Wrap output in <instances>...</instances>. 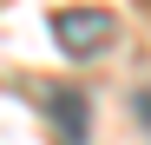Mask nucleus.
<instances>
[{
  "label": "nucleus",
  "mask_w": 151,
  "mask_h": 145,
  "mask_svg": "<svg viewBox=\"0 0 151 145\" xmlns=\"http://www.w3.org/2000/svg\"><path fill=\"white\" fill-rule=\"evenodd\" d=\"M112 40H118V27H112V13H99V7H59L53 13V46L66 59H92V53H105Z\"/></svg>",
  "instance_id": "f257e3e1"
},
{
  "label": "nucleus",
  "mask_w": 151,
  "mask_h": 145,
  "mask_svg": "<svg viewBox=\"0 0 151 145\" xmlns=\"http://www.w3.org/2000/svg\"><path fill=\"white\" fill-rule=\"evenodd\" d=\"M53 119H59V145H86V99L72 86H53Z\"/></svg>",
  "instance_id": "f03ea898"
},
{
  "label": "nucleus",
  "mask_w": 151,
  "mask_h": 145,
  "mask_svg": "<svg viewBox=\"0 0 151 145\" xmlns=\"http://www.w3.org/2000/svg\"><path fill=\"white\" fill-rule=\"evenodd\" d=\"M132 112H138V125L151 132V86H138V99H132Z\"/></svg>",
  "instance_id": "7ed1b4c3"
}]
</instances>
